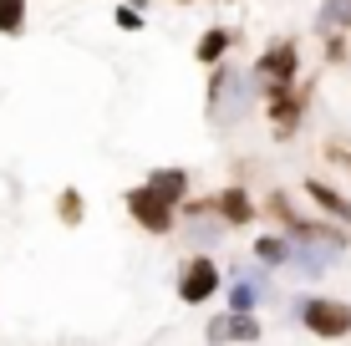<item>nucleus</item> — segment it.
Listing matches in <instances>:
<instances>
[{
  "instance_id": "obj_8",
  "label": "nucleus",
  "mask_w": 351,
  "mask_h": 346,
  "mask_svg": "<svg viewBox=\"0 0 351 346\" xmlns=\"http://www.w3.org/2000/svg\"><path fill=\"white\" fill-rule=\"evenodd\" d=\"M214 209L224 214V224H250L255 219V204L245 199V188H224V194L214 199Z\"/></svg>"
},
{
  "instance_id": "obj_13",
  "label": "nucleus",
  "mask_w": 351,
  "mask_h": 346,
  "mask_svg": "<svg viewBox=\"0 0 351 346\" xmlns=\"http://www.w3.org/2000/svg\"><path fill=\"white\" fill-rule=\"evenodd\" d=\"M117 21H123L128 31H138V26H143V16H138V10H132V5H123V10H117Z\"/></svg>"
},
{
  "instance_id": "obj_4",
  "label": "nucleus",
  "mask_w": 351,
  "mask_h": 346,
  "mask_svg": "<svg viewBox=\"0 0 351 346\" xmlns=\"http://www.w3.org/2000/svg\"><path fill=\"white\" fill-rule=\"evenodd\" d=\"M128 209H132V219H138L148 234H168V230H173V204H168V199H158L148 184L128 194Z\"/></svg>"
},
{
  "instance_id": "obj_9",
  "label": "nucleus",
  "mask_w": 351,
  "mask_h": 346,
  "mask_svg": "<svg viewBox=\"0 0 351 346\" xmlns=\"http://www.w3.org/2000/svg\"><path fill=\"white\" fill-rule=\"evenodd\" d=\"M336 26H351V0H326L321 16H316V31L336 36Z\"/></svg>"
},
{
  "instance_id": "obj_5",
  "label": "nucleus",
  "mask_w": 351,
  "mask_h": 346,
  "mask_svg": "<svg viewBox=\"0 0 351 346\" xmlns=\"http://www.w3.org/2000/svg\"><path fill=\"white\" fill-rule=\"evenodd\" d=\"M270 123H275V133L290 138L295 133V123H300V97L290 87H270Z\"/></svg>"
},
{
  "instance_id": "obj_1",
  "label": "nucleus",
  "mask_w": 351,
  "mask_h": 346,
  "mask_svg": "<svg viewBox=\"0 0 351 346\" xmlns=\"http://www.w3.org/2000/svg\"><path fill=\"white\" fill-rule=\"evenodd\" d=\"M295 311H300V326L316 331V336H331V341L351 336V306L346 301H321L316 295V301H300Z\"/></svg>"
},
{
  "instance_id": "obj_10",
  "label": "nucleus",
  "mask_w": 351,
  "mask_h": 346,
  "mask_svg": "<svg viewBox=\"0 0 351 346\" xmlns=\"http://www.w3.org/2000/svg\"><path fill=\"white\" fill-rule=\"evenodd\" d=\"M234 46V31H224V26H214L209 36L199 41V62H219V56Z\"/></svg>"
},
{
  "instance_id": "obj_14",
  "label": "nucleus",
  "mask_w": 351,
  "mask_h": 346,
  "mask_svg": "<svg viewBox=\"0 0 351 346\" xmlns=\"http://www.w3.org/2000/svg\"><path fill=\"white\" fill-rule=\"evenodd\" d=\"M128 5H148V0H128Z\"/></svg>"
},
{
  "instance_id": "obj_6",
  "label": "nucleus",
  "mask_w": 351,
  "mask_h": 346,
  "mask_svg": "<svg viewBox=\"0 0 351 346\" xmlns=\"http://www.w3.org/2000/svg\"><path fill=\"white\" fill-rule=\"evenodd\" d=\"M148 188L178 209V204H184V194H189V173H184V169H153V173H148Z\"/></svg>"
},
{
  "instance_id": "obj_3",
  "label": "nucleus",
  "mask_w": 351,
  "mask_h": 346,
  "mask_svg": "<svg viewBox=\"0 0 351 346\" xmlns=\"http://www.w3.org/2000/svg\"><path fill=\"white\" fill-rule=\"evenodd\" d=\"M214 291H219V270H214V260H209V255H193L189 265L178 270V301L204 306Z\"/></svg>"
},
{
  "instance_id": "obj_2",
  "label": "nucleus",
  "mask_w": 351,
  "mask_h": 346,
  "mask_svg": "<svg viewBox=\"0 0 351 346\" xmlns=\"http://www.w3.org/2000/svg\"><path fill=\"white\" fill-rule=\"evenodd\" d=\"M295 71H300V51H295V41H280V46H270V51L255 62V87L260 92H270V87H290L295 82Z\"/></svg>"
},
{
  "instance_id": "obj_7",
  "label": "nucleus",
  "mask_w": 351,
  "mask_h": 346,
  "mask_svg": "<svg viewBox=\"0 0 351 346\" xmlns=\"http://www.w3.org/2000/svg\"><path fill=\"white\" fill-rule=\"evenodd\" d=\"M306 199H311V204H321L326 214H336L341 224H351V204H346L341 194H336L331 184H321V178H306Z\"/></svg>"
},
{
  "instance_id": "obj_12",
  "label": "nucleus",
  "mask_w": 351,
  "mask_h": 346,
  "mask_svg": "<svg viewBox=\"0 0 351 346\" xmlns=\"http://www.w3.org/2000/svg\"><path fill=\"white\" fill-rule=\"evenodd\" d=\"M26 26V0H0V36H16Z\"/></svg>"
},
{
  "instance_id": "obj_11",
  "label": "nucleus",
  "mask_w": 351,
  "mask_h": 346,
  "mask_svg": "<svg viewBox=\"0 0 351 346\" xmlns=\"http://www.w3.org/2000/svg\"><path fill=\"white\" fill-rule=\"evenodd\" d=\"M290 249H295V240H255V255H260V265H285L290 260Z\"/></svg>"
}]
</instances>
